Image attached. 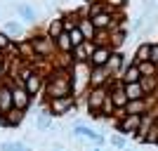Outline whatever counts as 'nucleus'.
Returning <instances> with one entry per match:
<instances>
[{"instance_id":"1","label":"nucleus","mask_w":158,"mask_h":151,"mask_svg":"<svg viewBox=\"0 0 158 151\" xmlns=\"http://www.w3.org/2000/svg\"><path fill=\"white\" fill-rule=\"evenodd\" d=\"M106 99H109V83L106 85H99V87H90L87 90V116H92V118H104L102 116V109H104Z\"/></svg>"},{"instance_id":"2","label":"nucleus","mask_w":158,"mask_h":151,"mask_svg":"<svg viewBox=\"0 0 158 151\" xmlns=\"http://www.w3.org/2000/svg\"><path fill=\"white\" fill-rule=\"evenodd\" d=\"M28 40H31L33 52H35L38 59H50V57L57 52V43H54V38H50L47 33H35V36H31Z\"/></svg>"},{"instance_id":"3","label":"nucleus","mask_w":158,"mask_h":151,"mask_svg":"<svg viewBox=\"0 0 158 151\" xmlns=\"http://www.w3.org/2000/svg\"><path fill=\"white\" fill-rule=\"evenodd\" d=\"M78 104L76 94H69V97H54V99H47V109L52 111V116H66L71 113Z\"/></svg>"},{"instance_id":"4","label":"nucleus","mask_w":158,"mask_h":151,"mask_svg":"<svg viewBox=\"0 0 158 151\" xmlns=\"http://www.w3.org/2000/svg\"><path fill=\"white\" fill-rule=\"evenodd\" d=\"M45 73H47V69H43V66H33L31 76L24 80V87L28 90L31 97H35V94H40V92L45 90Z\"/></svg>"},{"instance_id":"5","label":"nucleus","mask_w":158,"mask_h":151,"mask_svg":"<svg viewBox=\"0 0 158 151\" xmlns=\"http://www.w3.org/2000/svg\"><path fill=\"white\" fill-rule=\"evenodd\" d=\"M139 128H142V116H135V113H125V116H120L116 120V130L120 135H137Z\"/></svg>"},{"instance_id":"6","label":"nucleus","mask_w":158,"mask_h":151,"mask_svg":"<svg viewBox=\"0 0 158 151\" xmlns=\"http://www.w3.org/2000/svg\"><path fill=\"white\" fill-rule=\"evenodd\" d=\"M31 94H28V90L21 83H12V102H14V109L17 111H26L28 106H31Z\"/></svg>"},{"instance_id":"7","label":"nucleus","mask_w":158,"mask_h":151,"mask_svg":"<svg viewBox=\"0 0 158 151\" xmlns=\"http://www.w3.org/2000/svg\"><path fill=\"white\" fill-rule=\"evenodd\" d=\"M113 52H116V50H113L111 45H97V50L92 52V57L87 59V66H90V69H99V66H106Z\"/></svg>"},{"instance_id":"8","label":"nucleus","mask_w":158,"mask_h":151,"mask_svg":"<svg viewBox=\"0 0 158 151\" xmlns=\"http://www.w3.org/2000/svg\"><path fill=\"white\" fill-rule=\"evenodd\" d=\"M153 102H156L153 97L132 99V102H127V106H125V113H135V116H144V113L153 111Z\"/></svg>"},{"instance_id":"9","label":"nucleus","mask_w":158,"mask_h":151,"mask_svg":"<svg viewBox=\"0 0 158 151\" xmlns=\"http://www.w3.org/2000/svg\"><path fill=\"white\" fill-rule=\"evenodd\" d=\"M111 78H113V76L109 73V69H106V66H99V69H90V76H87V80H90V87L106 85V83H109Z\"/></svg>"},{"instance_id":"10","label":"nucleus","mask_w":158,"mask_h":151,"mask_svg":"<svg viewBox=\"0 0 158 151\" xmlns=\"http://www.w3.org/2000/svg\"><path fill=\"white\" fill-rule=\"evenodd\" d=\"M12 109V83H0V113H10Z\"/></svg>"},{"instance_id":"11","label":"nucleus","mask_w":158,"mask_h":151,"mask_svg":"<svg viewBox=\"0 0 158 151\" xmlns=\"http://www.w3.org/2000/svg\"><path fill=\"white\" fill-rule=\"evenodd\" d=\"M118 78L123 80V83H139L144 76H142V71H139V64L132 61V64H127L125 69H123V73H120Z\"/></svg>"},{"instance_id":"12","label":"nucleus","mask_w":158,"mask_h":151,"mask_svg":"<svg viewBox=\"0 0 158 151\" xmlns=\"http://www.w3.org/2000/svg\"><path fill=\"white\" fill-rule=\"evenodd\" d=\"M90 19H92V26L97 28V31H109V28H111V21H113V12L106 10V12L97 14V17H90Z\"/></svg>"},{"instance_id":"13","label":"nucleus","mask_w":158,"mask_h":151,"mask_svg":"<svg viewBox=\"0 0 158 151\" xmlns=\"http://www.w3.org/2000/svg\"><path fill=\"white\" fill-rule=\"evenodd\" d=\"M47 36H50V38H59L61 33H66V24H64V17H57V19H52L50 21V24H47Z\"/></svg>"},{"instance_id":"14","label":"nucleus","mask_w":158,"mask_h":151,"mask_svg":"<svg viewBox=\"0 0 158 151\" xmlns=\"http://www.w3.org/2000/svg\"><path fill=\"white\" fill-rule=\"evenodd\" d=\"M73 132L80 135V137H85V139H92L94 144H102V142H104V137H102L99 132H94L92 128H85V125H73Z\"/></svg>"},{"instance_id":"15","label":"nucleus","mask_w":158,"mask_h":151,"mask_svg":"<svg viewBox=\"0 0 158 151\" xmlns=\"http://www.w3.org/2000/svg\"><path fill=\"white\" fill-rule=\"evenodd\" d=\"M78 28L83 31L85 40H94V36H97V28L92 26V19H90V17H80V19H78Z\"/></svg>"},{"instance_id":"16","label":"nucleus","mask_w":158,"mask_h":151,"mask_svg":"<svg viewBox=\"0 0 158 151\" xmlns=\"http://www.w3.org/2000/svg\"><path fill=\"white\" fill-rule=\"evenodd\" d=\"M125 94H127V99H144L146 97V92H144V87H142V83H125Z\"/></svg>"},{"instance_id":"17","label":"nucleus","mask_w":158,"mask_h":151,"mask_svg":"<svg viewBox=\"0 0 158 151\" xmlns=\"http://www.w3.org/2000/svg\"><path fill=\"white\" fill-rule=\"evenodd\" d=\"M57 43V50H59L61 54H66V57H71V52H73V45H71V38H69V31L66 33H61L59 38L54 40Z\"/></svg>"},{"instance_id":"18","label":"nucleus","mask_w":158,"mask_h":151,"mask_svg":"<svg viewBox=\"0 0 158 151\" xmlns=\"http://www.w3.org/2000/svg\"><path fill=\"white\" fill-rule=\"evenodd\" d=\"M111 36H109V45L113 47V50H120L123 47V43H125V28H118V31H109Z\"/></svg>"},{"instance_id":"19","label":"nucleus","mask_w":158,"mask_h":151,"mask_svg":"<svg viewBox=\"0 0 158 151\" xmlns=\"http://www.w3.org/2000/svg\"><path fill=\"white\" fill-rule=\"evenodd\" d=\"M17 14L26 21H35V10H33L28 2H19V5H17Z\"/></svg>"},{"instance_id":"20","label":"nucleus","mask_w":158,"mask_h":151,"mask_svg":"<svg viewBox=\"0 0 158 151\" xmlns=\"http://www.w3.org/2000/svg\"><path fill=\"white\" fill-rule=\"evenodd\" d=\"M149 54H151V43H142V45L135 50V64H139V61H146L149 59Z\"/></svg>"},{"instance_id":"21","label":"nucleus","mask_w":158,"mask_h":151,"mask_svg":"<svg viewBox=\"0 0 158 151\" xmlns=\"http://www.w3.org/2000/svg\"><path fill=\"white\" fill-rule=\"evenodd\" d=\"M52 111H50V109H43V111H40V116H38V120H35V125H38L40 130H47V128H50V125H52Z\"/></svg>"},{"instance_id":"22","label":"nucleus","mask_w":158,"mask_h":151,"mask_svg":"<svg viewBox=\"0 0 158 151\" xmlns=\"http://www.w3.org/2000/svg\"><path fill=\"white\" fill-rule=\"evenodd\" d=\"M69 38H71V45H73V47H80L83 43H85V36H83V31H80L78 26L69 31Z\"/></svg>"},{"instance_id":"23","label":"nucleus","mask_w":158,"mask_h":151,"mask_svg":"<svg viewBox=\"0 0 158 151\" xmlns=\"http://www.w3.org/2000/svg\"><path fill=\"white\" fill-rule=\"evenodd\" d=\"M139 71H142V76H158V66L146 59V61H139Z\"/></svg>"},{"instance_id":"24","label":"nucleus","mask_w":158,"mask_h":151,"mask_svg":"<svg viewBox=\"0 0 158 151\" xmlns=\"http://www.w3.org/2000/svg\"><path fill=\"white\" fill-rule=\"evenodd\" d=\"M7 116V128H14V125H19L21 120H24V111H17V109H12L10 113H5Z\"/></svg>"},{"instance_id":"25","label":"nucleus","mask_w":158,"mask_h":151,"mask_svg":"<svg viewBox=\"0 0 158 151\" xmlns=\"http://www.w3.org/2000/svg\"><path fill=\"white\" fill-rule=\"evenodd\" d=\"M2 31H5L7 36H12V40H17V36L21 33V24L19 21H7L5 26H2Z\"/></svg>"},{"instance_id":"26","label":"nucleus","mask_w":158,"mask_h":151,"mask_svg":"<svg viewBox=\"0 0 158 151\" xmlns=\"http://www.w3.org/2000/svg\"><path fill=\"white\" fill-rule=\"evenodd\" d=\"M12 43H14V40H12V36H7L5 31H0V50H2V52H7Z\"/></svg>"},{"instance_id":"27","label":"nucleus","mask_w":158,"mask_h":151,"mask_svg":"<svg viewBox=\"0 0 158 151\" xmlns=\"http://www.w3.org/2000/svg\"><path fill=\"white\" fill-rule=\"evenodd\" d=\"M7 76H10V57L7 61L0 59V83H7Z\"/></svg>"},{"instance_id":"28","label":"nucleus","mask_w":158,"mask_h":151,"mask_svg":"<svg viewBox=\"0 0 158 151\" xmlns=\"http://www.w3.org/2000/svg\"><path fill=\"white\" fill-rule=\"evenodd\" d=\"M111 144L118 146V149H125V137H123V135H116V137H111Z\"/></svg>"},{"instance_id":"29","label":"nucleus","mask_w":158,"mask_h":151,"mask_svg":"<svg viewBox=\"0 0 158 151\" xmlns=\"http://www.w3.org/2000/svg\"><path fill=\"white\" fill-rule=\"evenodd\" d=\"M149 61L158 66V43H151V54H149Z\"/></svg>"},{"instance_id":"30","label":"nucleus","mask_w":158,"mask_h":151,"mask_svg":"<svg viewBox=\"0 0 158 151\" xmlns=\"http://www.w3.org/2000/svg\"><path fill=\"white\" fill-rule=\"evenodd\" d=\"M85 5H92V2H104V0H83Z\"/></svg>"},{"instance_id":"31","label":"nucleus","mask_w":158,"mask_h":151,"mask_svg":"<svg viewBox=\"0 0 158 151\" xmlns=\"http://www.w3.org/2000/svg\"><path fill=\"white\" fill-rule=\"evenodd\" d=\"M92 151H102V149H92Z\"/></svg>"},{"instance_id":"32","label":"nucleus","mask_w":158,"mask_h":151,"mask_svg":"<svg viewBox=\"0 0 158 151\" xmlns=\"http://www.w3.org/2000/svg\"><path fill=\"white\" fill-rule=\"evenodd\" d=\"M123 151H130V149H123Z\"/></svg>"},{"instance_id":"33","label":"nucleus","mask_w":158,"mask_h":151,"mask_svg":"<svg viewBox=\"0 0 158 151\" xmlns=\"http://www.w3.org/2000/svg\"><path fill=\"white\" fill-rule=\"evenodd\" d=\"M156 146H158V139H156Z\"/></svg>"}]
</instances>
